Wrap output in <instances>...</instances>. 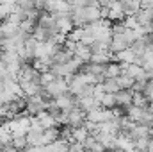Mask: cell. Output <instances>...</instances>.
I'll use <instances>...</instances> for the list:
<instances>
[{
	"mask_svg": "<svg viewBox=\"0 0 153 152\" xmlns=\"http://www.w3.org/2000/svg\"><path fill=\"white\" fill-rule=\"evenodd\" d=\"M66 127H71V129H78V127H84V123L87 122V113L82 111L78 106H75L73 109L66 111Z\"/></svg>",
	"mask_w": 153,
	"mask_h": 152,
	"instance_id": "obj_1",
	"label": "cell"
},
{
	"mask_svg": "<svg viewBox=\"0 0 153 152\" xmlns=\"http://www.w3.org/2000/svg\"><path fill=\"white\" fill-rule=\"evenodd\" d=\"M45 90L48 91V95H50L52 99H57L59 95H62V93L68 91V81L62 79V77H55Z\"/></svg>",
	"mask_w": 153,
	"mask_h": 152,
	"instance_id": "obj_2",
	"label": "cell"
},
{
	"mask_svg": "<svg viewBox=\"0 0 153 152\" xmlns=\"http://www.w3.org/2000/svg\"><path fill=\"white\" fill-rule=\"evenodd\" d=\"M55 27H57V31H59V32H62V34H66V36L75 29L73 20H71V16H70V14L55 16Z\"/></svg>",
	"mask_w": 153,
	"mask_h": 152,
	"instance_id": "obj_3",
	"label": "cell"
},
{
	"mask_svg": "<svg viewBox=\"0 0 153 152\" xmlns=\"http://www.w3.org/2000/svg\"><path fill=\"white\" fill-rule=\"evenodd\" d=\"M132 104H134V93H132L130 90H121V91L116 95V106H117V109L126 111Z\"/></svg>",
	"mask_w": 153,
	"mask_h": 152,
	"instance_id": "obj_4",
	"label": "cell"
},
{
	"mask_svg": "<svg viewBox=\"0 0 153 152\" xmlns=\"http://www.w3.org/2000/svg\"><path fill=\"white\" fill-rule=\"evenodd\" d=\"M114 61L119 63V65H137V63H139V57H137V54H135L132 48H126V50L116 54Z\"/></svg>",
	"mask_w": 153,
	"mask_h": 152,
	"instance_id": "obj_5",
	"label": "cell"
},
{
	"mask_svg": "<svg viewBox=\"0 0 153 152\" xmlns=\"http://www.w3.org/2000/svg\"><path fill=\"white\" fill-rule=\"evenodd\" d=\"M126 48H130V43L126 41L125 34H112V41H111V52L116 56V54H119V52H123V50H126Z\"/></svg>",
	"mask_w": 153,
	"mask_h": 152,
	"instance_id": "obj_6",
	"label": "cell"
},
{
	"mask_svg": "<svg viewBox=\"0 0 153 152\" xmlns=\"http://www.w3.org/2000/svg\"><path fill=\"white\" fill-rule=\"evenodd\" d=\"M75 57H78L80 61H84V63L87 65V63H91L93 52H91V48H89V47H85V45L78 43V47H76V50H75Z\"/></svg>",
	"mask_w": 153,
	"mask_h": 152,
	"instance_id": "obj_7",
	"label": "cell"
},
{
	"mask_svg": "<svg viewBox=\"0 0 153 152\" xmlns=\"http://www.w3.org/2000/svg\"><path fill=\"white\" fill-rule=\"evenodd\" d=\"M102 86H103L105 93H109V95H117V93L121 91V88H119V84H117V79H105V81L102 82Z\"/></svg>",
	"mask_w": 153,
	"mask_h": 152,
	"instance_id": "obj_8",
	"label": "cell"
},
{
	"mask_svg": "<svg viewBox=\"0 0 153 152\" xmlns=\"http://www.w3.org/2000/svg\"><path fill=\"white\" fill-rule=\"evenodd\" d=\"M89 136H91V134H89V131H87L85 127L73 129V141H76V143H82V145H84V141H85Z\"/></svg>",
	"mask_w": 153,
	"mask_h": 152,
	"instance_id": "obj_9",
	"label": "cell"
},
{
	"mask_svg": "<svg viewBox=\"0 0 153 152\" xmlns=\"http://www.w3.org/2000/svg\"><path fill=\"white\" fill-rule=\"evenodd\" d=\"M53 79H55V77L52 75L50 72H45V74H41V77H39V82H41V86H43V88H46Z\"/></svg>",
	"mask_w": 153,
	"mask_h": 152,
	"instance_id": "obj_10",
	"label": "cell"
},
{
	"mask_svg": "<svg viewBox=\"0 0 153 152\" xmlns=\"http://www.w3.org/2000/svg\"><path fill=\"white\" fill-rule=\"evenodd\" d=\"M84 150H85L84 145L82 143H76V141L70 143V149H68V152H84Z\"/></svg>",
	"mask_w": 153,
	"mask_h": 152,
	"instance_id": "obj_11",
	"label": "cell"
},
{
	"mask_svg": "<svg viewBox=\"0 0 153 152\" xmlns=\"http://www.w3.org/2000/svg\"><path fill=\"white\" fill-rule=\"evenodd\" d=\"M2 120H4V118H2V116H0V123H2Z\"/></svg>",
	"mask_w": 153,
	"mask_h": 152,
	"instance_id": "obj_12",
	"label": "cell"
},
{
	"mask_svg": "<svg viewBox=\"0 0 153 152\" xmlns=\"http://www.w3.org/2000/svg\"><path fill=\"white\" fill-rule=\"evenodd\" d=\"M84 152H91V150H84Z\"/></svg>",
	"mask_w": 153,
	"mask_h": 152,
	"instance_id": "obj_13",
	"label": "cell"
}]
</instances>
